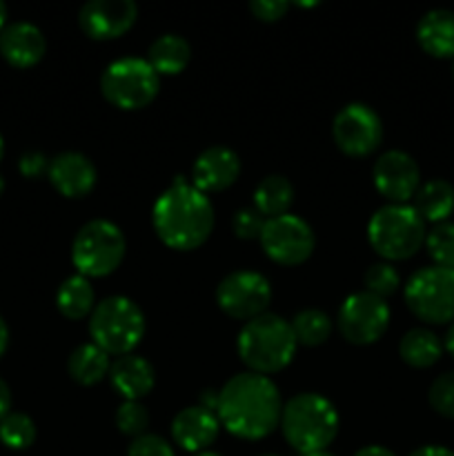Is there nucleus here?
<instances>
[{
  "mask_svg": "<svg viewBox=\"0 0 454 456\" xmlns=\"http://www.w3.org/2000/svg\"><path fill=\"white\" fill-rule=\"evenodd\" d=\"M430 399L432 410L445 419H454V372H445L434 379L430 386Z\"/></svg>",
  "mask_w": 454,
  "mask_h": 456,
  "instance_id": "473e14b6",
  "label": "nucleus"
},
{
  "mask_svg": "<svg viewBox=\"0 0 454 456\" xmlns=\"http://www.w3.org/2000/svg\"><path fill=\"white\" fill-rule=\"evenodd\" d=\"M18 167H20L22 176L38 178L49 169V160H47V156L40 154V151H27V154L20 156V163H18Z\"/></svg>",
  "mask_w": 454,
  "mask_h": 456,
  "instance_id": "e433bc0d",
  "label": "nucleus"
},
{
  "mask_svg": "<svg viewBox=\"0 0 454 456\" xmlns=\"http://www.w3.org/2000/svg\"><path fill=\"white\" fill-rule=\"evenodd\" d=\"M58 310L65 319L78 321L85 319L87 314H92L93 307H96V294H93L92 283L85 276L76 274L69 276L67 281H62V285L58 288L56 294Z\"/></svg>",
  "mask_w": 454,
  "mask_h": 456,
  "instance_id": "a878e982",
  "label": "nucleus"
},
{
  "mask_svg": "<svg viewBox=\"0 0 454 456\" xmlns=\"http://www.w3.org/2000/svg\"><path fill=\"white\" fill-rule=\"evenodd\" d=\"M111 361L96 343H83L67 359V372L80 386H96L109 374Z\"/></svg>",
  "mask_w": 454,
  "mask_h": 456,
  "instance_id": "4be33fe9",
  "label": "nucleus"
},
{
  "mask_svg": "<svg viewBox=\"0 0 454 456\" xmlns=\"http://www.w3.org/2000/svg\"><path fill=\"white\" fill-rule=\"evenodd\" d=\"M147 426H150V412L141 401H125L118 410H116V428L123 435L138 439V436L147 435Z\"/></svg>",
  "mask_w": 454,
  "mask_h": 456,
  "instance_id": "2f4dec72",
  "label": "nucleus"
},
{
  "mask_svg": "<svg viewBox=\"0 0 454 456\" xmlns=\"http://www.w3.org/2000/svg\"><path fill=\"white\" fill-rule=\"evenodd\" d=\"M372 178L378 194L385 196L394 205H408V200L414 199L421 187V172H418L417 160L408 151L401 150H390L378 156Z\"/></svg>",
  "mask_w": 454,
  "mask_h": 456,
  "instance_id": "4468645a",
  "label": "nucleus"
},
{
  "mask_svg": "<svg viewBox=\"0 0 454 456\" xmlns=\"http://www.w3.org/2000/svg\"><path fill=\"white\" fill-rule=\"evenodd\" d=\"M107 377L125 401H141L142 396L154 390L156 383V372L151 363L138 354H125L111 361Z\"/></svg>",
  "mask_w": 454,
  "mask_h": 456,
  "instance_id": "aec40b11",
  "label": "nucleus"
},
{
  "mask_svg": "<svg viewBox=\"0 0 454 456\" xmlns=\"http://www.w3.org/2000/svg\"><path fill=\"white\" fill-rule=\"evenodd\" d=\"M216 303L231 319H256L265 314L267 305L272 303L270 281L252 270L231 272L218 283Z\"/></svg>",
  "mask_w": 454,
  "mask_h": 456,
  "instance_id": "9b49d317",
  "label": "nucleus"
},
{
  "mask_svg": "<svg viewBox=\"0 0 454 456\" xmlns=\"http://www.w3.org/2000/svg\"><path fill=\"white\" fill-rule=\"evenodd\" d=\"M445 350H448L450 356L454 359V323L450 325L448 334H445Z\"/></svg>",
  "mask_w": 454,
  "mask_h": 456,
  "instance_id": "37998d69",
  "label": "nucleus"
},
{
  "mask_svg": "<svg viewBox=\"0 0 454 456\" xmlns=\"http://www.w3.org/2000/svg\"><path fill=\"white\" fill-rule=\"evenodd\" d=\"M3 190H4V181H3V176H0V194H3Z\"/></svg>",
  "mask_w": 454,
  "mask_h": 456,
  "instance_id": "09e8293b",
  "label": "nucleus"
},
{
  "mask_svg": "<svg viewBox=\"0 0 454 456\" xmlns=\"http://www.w3.org/2000/svg\"><path fill=\"white\" fill-rule=\"evenodd\" d=\"M292 4L288 0H252L249 3V9H252L254 16L258 20H265V22H276L289 12Z\"/></svg>",
  "mask_w": 454,
  "mask_h": 456,
  "instance_id": "c9c22d12",
  "label": "nucleus"
},
{
  "mask_svg": "<svg viewBox=\"0 0 454 456\" xmlns=\"http://www.w3.org/2000/svg\"><path fill=\"white\" fill-rule=\"evenodd\" d=\"M89 334L107 354H132L145 337V314L132 298L107 297L89 314Z\"/></svg>",
  "mask_w": 454,
  "mask_h": 456,
  "instance_id": "39448f33",
  "label": "nucleus"
},
{
  "mask_svg": "<svg viewBox=\"0 0 454 456\" xmlns=\"http://www.w3.org/2000/svg\"><path fill=\"white\" fill-rule=\"evenodd\" d=\"M310 456H334V454H329V452H316V454H310Z\"/></svg>",
  "mask_w": 454,
  "mask_h": 456,
  "instance_id": "de8ad7c7",
  "label": "nucleus"
},
{
  "mask_svg": "<svg viewBox=\"0 0 454 456\" xmlns=\"http://www.w3.org/2000/svg\"><path fill=\"white\" fill-rule=\"evenodd\" d=\"M270 456H272V454H270Z\"/></svg>",
  "mask_w": 454,
  "mask_h": 456,
  "instance_id": "3c124183",
  "label": "nucleus"
},
{
  "mask_svg": "<svg viewBox=\"0 0 454 456\" xmlns=\"http://www.w3.org/2000/svg\"><path fill=\"white\" fill-rule=\"evenodd\" d=\"M426 221L412 205H385L368 223L369 245L387 261H405L426 243Z\"/></svg>",
  "mask_w": 454,
  "mask_h": 456,
  "instance_id": "423d86ee",
  "label": "nucleus"
},
{
  "mask_svg": "<svg viewBox=\"0 0 454 456\" xmlns=\"http://www.w3.org/2000/svg\"><path fill=\"white\" fill-rule=\"evenodd\" d=\"M414 209L423 221L430 223H445V218L454 212V187L448 181H427L414 194Z\"/></svg>",
  "mask_w": 454,
  "mask_h": 456,
  "instance_id": "b1692460",
  "label": "nucleus"
},
{
  "mask_svg": "<svg viewBox=\"0 0 454 456\" xmlns=\"http://www.w3.org/2000/svg\"><path fill=\"white\" fill-rule=\"evenodd\" d=\"M47 40L43 31L31 22H12L0 31V53L13 67H34L43 61Z\"/></svg>",
  "mask_w": 454,
  "mask_h": 456,
  "instance_id": "6ab92c4d",
  "label": "nucleus"
},
{
  "mask_svg": "<svg viewBox=\"0 0 454 456\" xmlns=\"http://www.w3.org/2000/svg\"><path fill=\"white\" fill-rule=\"evenodd\" d=\"M261 245L267 256L279 265H298L314 252V232L310 223L294 214L267 218L261 234Z\"/></svg>",
  "mask_w": 454,
  "mask_h": 456,
  "instance_id": "f8f14e48",
  "label": "nucleus"
},
{
  "mask_svg": "<svg viewBox=\"0 0 454 456\" xmlns=\"http://www.w3.org/2000/svg\"><path fill=\"white\" fill-rule=\"evenodd\" d=\"M49 181L67 199H83L96 185V165L80 151H62L49 160Z\"/></svg>",
  "mask_w": 454,
  "mask_h": 456,
  "instance_id": "f3484780",
  "label": "nucleus"
},
{
  "mask_svg": "<svg viewBox=\"0 0 454 456\" xmlns=\"http://www.w3.org/2000/svg\"><path fill=\"white\" fill-rule=\"evenodd\" d=\"M150 56L147 62L156 69V74H181L191 58V47L182 36L178 34H163L150 45Z\"/></svg>",
  "mask_w": 454,
  "mask_h": 456,
  "instance_id": "393cba45",
  "label": "nucleus"
},
{
  "mask_svg": "<svg viewBox=\"0 0 454 456\" xmlns=\"http://www.w3.org/2000/svg\"><path fill=\"white\" fill-rule=\"evenodd\" d=\"M441 352H443V346H441L439 337L426 328L409 330V332L403 334L399 343L401 359L418 370L434 365L441 359Z\"/></svg>",
  "mask_w": 454,
  "mask_h": 456,
  "instance_id": "bb28decb",
  "label": "nucleus"
},
{
  "mask_svg": "<svg viewBox=\"0 0 454 456\" xmlns=\"http://www.w3.org/2000/svg\"><path fill=\"white\" fill-rule=\"evenodd\" d=\"M194 456H221V454H216V452H209V450H205V452H199V454H194Z\"/></svg>",
  "mask_w": 454,
  "mask_h": 456,
  "instance_id": "a18cd8bd",
  "label": "nucleus"
},
{
  "mask_svg": "<svg viewBox=\"0 0 454 456\" xmlns=\"http://www.w3.org/2000/svg\"><path fill=\"white\" fill-rule=\"evenodd\" d=\"M294 203V185L283 174H270L254 191V209L263 218H276L289 212Z\"/></svg>",
  "mask_w": 454,
  "mask_h": 456,
  "instance_id": "5701e85b",
  "label": "nucleus"
},
{
  "mask_svg": "<svg viewBox=\"0 0 454 456\" xmlns=\"http://www.w3.org/2000/svg\"><path fill=\"white\" fill-rule=\"evenodd\" d=\"M280 414L279 387L265 374H236L221 387L216 417L239 439H265L279 428Z\"/></svg>",
  "mask_w": 454,
  "mask_h": 456,
  "instance_id": "f257e3e1",
  "label": "nucleus"
},
{
  "mask_svg": "<svg viewBox=\"0 0 454 456\" xmlns=\"http://www.w3.org/2000/svg\"><path fill=\"white\" fill-rule=\"evenodd\" d=\"M4 20H7V7L4 3H0V31L4 29Z\"/></svg>",
  "mask_w": 454,
  "mask_h": 456,
  "instance_id": "c03bdc74",
  "label": "nucleus"
},
{
  "mask_svg": "<svg viewBox=\"0 0 454 456\" xmlns=\"http://www.w3.org/2000/svg\"><path fill=\"white\" fill-rule=\"evenodd\" d=\"M280 430L285 441L298 454L325 452V448L336 439L338 412L332 401L325 396L303 392L285 403L280 414Z\"/></svg>",
  "mask_w": 454,
  "mask_h": 456,
  "instance_id": "7ed1b4c3",
  "label": "nucleus"
},
{
  "mask_svg": "<svg viewBox=\"0 0 454 456\" xmlns=\"http://www.w3.org/2000/svg\"><path fill=\"white\" fill-rule=\"evenodd\" d=\"M409 456H454V452L448 448H441V445H426V448L414 450Z\"/></svg>",
  "mask_w": 454,
  "mask_h": 456,
  "instance_id": "ea45409f",
  "label": "nucleus"
},
{
  "mask_svg": "<svg viewBox=\"0 0 454 456\" xmlns=\"http://www.w3.org/2000/svg\"><path fill=\"white\" fill-rule=\"evenodd\" d=\"M363 283H365V292L374 294V297L385 301L387 297H392V294L399 289L401 276L390 263H374V265H369L368 270H365Z\"/></svg>",
  "mask_w": 454,
  "mask_h": 456,
  "instance_id": "7c9ffc66",
  "label": "nucleus"
},
{
  "mask_svg": "<svg viewBox=\"0 0 454 456\" xmlns=\"http://www.w3.org/2000/svg\"><path fill=\"white\" fill-rule=\"evenodd\" d=\"M101 89L118 110H142L158 96L160 76L145 58H118L102 71Z\"/></svg>",
  "mask_w": 454,
  "mask_h": 456,
  "instance_id": "6e6552de",
  "label": "nucleus"
},
{
  "mask_svg": "<svg viewBox=\"0 0 454 456\" xmlns=\"http://www.w3.org/2000/svg\"><path fill=\"white\" fill-rule=\"evenodd\" d=\"M218 399H221V390H214V387H207V390L200 392V408H205V410H209V412L216 414Z\"/></svg>",
  "mask_w": 454,
  "mask_h": 456,
  "instance_id": "4c0bfd02",
  "label": "nucleus"
},
{
  "mask_svg": "<svg viewBox=\"0 0 454 456\" xmlns=\"http://www.w3.org/2000/svg\"><path fill=\"white\" fill-rule=\"evenodd\" d=\"M7 343H9V330H7V323L3 321V316H0V356H3L4 350H7Z\"/></svg>",
  "mask_w": 454,
  "mask_h": 456,
  "instance_id": "79ce46f5",
  "label": "nucleus"
},
{
  "mask_svg": "<svg viewBox=\"0 0 454 456\" xmlns=\"http://www.w3.org/2000/svg\"><path fill=\"white\" fill-rule=\"evenodd\" d=\"M154 227L167 248L190 252L212 234L214 208L207 194L196 190L185 176H176L154 203Z\"/></svg>",
  "mask_w": 454,
  "mask_h": 456,
  "instance_id": "f03ea898",
  "label": "nucleus"
},
{
  "mask_svg": "<svg viewBox=\"0 0 454 456\" xmlns=\"http://www.w3.org/2000/svg\"><path fill=\"white\" fill-rule=\"evenodd\" d=\"M12 412V392H9L7 383L0 379V421Z\"/></svg>",
  "mask_w": 454,
  "mask_h": 456,
  "instance_id": "58836bf2",
  "label": "nucleus"
},
{
  "mask_svg": "<svg viewBox=\"0 0 454 456\" xmlns=\"http://www.w3.org/2000/svg\"><path fill=\"white\" fill-rule=\"evenodd\" d=\"M239 174V154L225 145H214L196 159L194 167H191V185L203 191V194H207V191H223L230 185H234Z\"/></svg>",
  "mask_w": 454,
  "mask_h": 456,
  "instance_id": "dca6fc26",
  "label": "nucleus"
},
{
  "mask_svg": "<svg viewBox=\"0 0 454 456\" xmlns=\"http://www.w3.org/2000/svg\"><path fill=\"white\" fill-rule=\"evenodd\" d=\"M332 136L347 156L372 154L383 141L381 116L365 102H350L334 116Z\"/></svg>",
  "mask_w": 454,
  "mask_h": 456,
  "instance_id": "ddd939ff",
  "label": "nucleus"
},
{
  "mask_svg": "<svg viewBox=\"0 0 454 456\" xmlns=\"http://www.w3.org/2000/svg\"><path fill=\"white\" fill-rule=\"evenodd\" d=\"M125 249H127V243L120 227L105 218H96V221L85 223L76 234L71 243V261L80 276L101 279V276L111 274L123 263Z\"/></svg>",
  "mask_w": 454,
  "mask_h": 456,
  "instance_id": "0eeeda50",
  "label": "nucleus"
},
{
  "mask_svg": "<svg viewBox=\"0 0 454 456\" xmlns=\"http://www.w3.org/2000/svg\"><path fill=\"white\" fill-rule=\"evenodd\" d=\"M3 156H4V141L3 136H0V160H3Z\"/></svg>",
  "mask_w": 454,
  "mask_h": 456,
  "instance_id": "49530a36",
  "label": "nucleus"
},
{
  "mask_svg": "<svg viewBox=\"0 0 454 456\" xmlns=\"http://www.w3.org/2000/svg\"><path fill=\"white\" fill-rule=\"evenodd\" d=\"M289 325H292L296 343L307 347L323 346L329 338V334H332V319L323 310H316V307L301 310L289 321Z\"/></svg>",
  "mask_w": 454,
  "mask_h": 456,
  "instance_id": "cd10ccee",
  "label": "nucleus"
},
{
  "mask_svg": "<svg viewBox=\"0 0 454 456\" xmlns=\"http://www.w3.org/2000/svg\"><path fill=\"white\" fill-rule=\"evenodd\" d=\"M426 248L436 267L454 272V223H439L427 232Z\"/></svg>",
  "mask_w": 454,
  "mask_h": 456,
  "instance_id": "c756f323",
  "label": "nucleus"
},
{
  "mask_svg": "<svg viewBox=\"0 0 454 456\" xmlns=\"http://www.w3.org/2000/svg\"><path fill=\"white\" fill-rule=\"evenodd\" d=\"M136 18L134 0H89L78 12L80 29L93 40H114L127 34Z\"/></svg>",
  "mask_w": 454,
  "mask_h": 456,
  "instance_id": "2eb2a0df",
  "label": "nucleus"
},
{
  "mask_svg": "<svg viewBox=\"0 0 454 456\" xmlns=\"http://www.w3.org/2000/svg\"><path fill=\"white\" fill-rule=\"evenodd\" d=\"M354 456H396V454L390 452L387 448H381V445H368V448H361Z\"/></svg>",
  "mask_w": 454,
  "mask_h": 456,
  "instance_id": "a19ab883",
  "label": "nucleus"
},
{
  "mask_svg": "<svg viewBox=\"0 0 454 456\" xmlns=\"http://www.w3.org/2000/svg\"><path fill=\"white\" fill-rule=\"evenodd\" d=\"M338 332L354 346L377 343L390 325V307L369 292H356L343 301L336 316Z\"/></svg>",
  "mask_w": 454,
  "mask_h": 456,
  "instance_id": "9d476101",
  "label": "nucleus"
},
{
  "mask_svg": "<svg viewBox=\"0 0 454 456\" xmlns=\"http://www.w3.org/2000/svg\"><path fill=\"white\" fill-rule=\"evenodd\" d=\"M127 456H174L172 445L158 435H142L132 441Z\"/></svg>",
  "mask_w": 454,
  "mask_h": 456,
  "instance_id": "f704fd0d",
  "label": "nucleus"
},
{
  "mask_svg": "<svg viewBox=\"0 0 454 456\" xmlns=\"http://www.w3.org/2000/svg\"><path fill=\"white\" fill-rule=\"evenodd\" d=\"M417 40L430 56L454 58V12L432 9L417 25Z\"/></svg>",
  "mask_w": 454,
  "mask_h": 456,
  "instance_id": "412c9836",
  "label": "nucleus"
},
{
  "mask_svg": "<svg viewBox=\"0 0 454 456\" xmlns=\"http://www.w3.org/2000/svg\"><path fill=\"white\" fill-rule=\"evenodd\" d=\"M231 227H234V234L243 240L261 239L263 227H265V218H263L254 208H245L234 214Z\"/></svg>",
  "mask_w": 454,
  "mask_h": 456,
  "instance_id": "72a5a7b5",
  "label": "nucleus"
},
{
  "mask_svg": "<svg viewBox=\"0 0 454 456\" xmlns=\"http://www.w3.org/2000/svg\"><path fill=\"white\" fill-rule=\"evenodd\" d=\"M405 303L426 323L454 321V272L445 267H423L405 285Z\"/></svg>",
  "mask_w": 454,
  "mask_h": 456,
  "instance_id": "1a4fd4ad",
  "label": "nucleus"
},
{
  "mask_svg": "<svg viewBox=\"0 0 454 456\" xmlns=\"http://www.w3.org/2000/svg\"><path fill=\"white\" fill-rule=\"evenodd\" d=\"M218 430H221V421H218L216 414L200 408V405L181 410L172 421L174 441L182 450L194 454L205 452L216 441Z\"/></svg>",
  "mask_w": 454,
  "mask_h": 456,
  "instance_id": "a211bd4d",
  "label": "nucleus"
},
{
  "mask_svg": "<svg viewBox=\"0 0 454 456\" xmlns=\"http://www.w3.org/2000/svg\"><path fill=\"white\" fill-rule=\"evenodd\" d=\"M452 74H454V62H452Z\"/></svg>",
  "mask_w": 454,
  "mask_h": 456,
  "instance_id": "8fccbe9b",
  "label": "nucleus"
},
{
  "mask_svg": "<svg viewBox=\"0 0 454 456\" xmlns=\"http://www.w3.org/2000/svg\"><path fill=\"white\" fill-rule=\"evenodd\" d=\"M296 337L289 321L276 314H261L247 321L239 334V356L249 372L274 374L288 368L296 352Z\"/></svg>",
  "mask_w": 454,
  "mask_h": 456,
  "instance_id": "20e7f679",
  "label": "nucleus"
},
{
  "mask_svg": "<svg viewBox=\"0 0 454 456\" xmlns=\"http://www.w3.org/2000/svg\"><path fill=\"white\" fill-rule=\"evenodd\" d=\"M0 441L9 450H27L36 441V423L22 412H9L0 421Z\"/></svg>",
  "mask_w": 454,
  "mask_h": 456,
  "instance_id": "c85d7f7f",
  "label": "nucleus"
}]
</instances>
